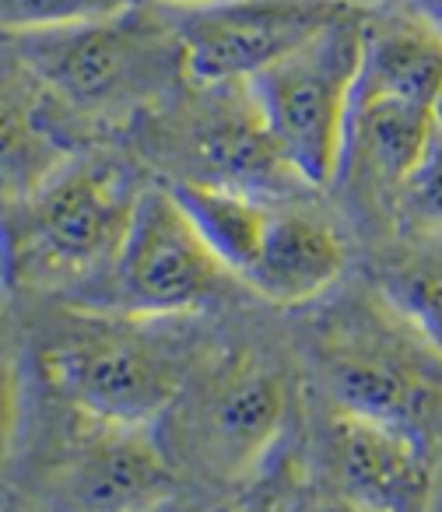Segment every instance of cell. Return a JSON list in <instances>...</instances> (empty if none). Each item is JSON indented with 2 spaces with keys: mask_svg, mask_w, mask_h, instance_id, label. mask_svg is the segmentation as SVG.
<instances>
[{
  "mask_svg": "<svg viewBox=\"0 0 442 512\" xmlns=\"http://www.w3.org/2000/svg\"><path fill=\"white\" fill-rule=\"evenodd\" d=\"M4 39L46 88L78 148L120 144L141 116L190 81L183 43L155 0L71 29Z\"/></svg>",
  "mask_w": 442,
  "mask_h": 512,
  "instance_id": "obj_1",
  "label": "cell"
},
{
  "mask_svg": "<svg viewBox=\"0 0 442 512\" xmlns=\"http://www.w3.org/2000/svg\"><path fill=\"white\" fill-rule=\"evenodd\" d=\"M211 337L207 316H127L60 302L36 362L67 411L109 425L155 428Z\"/></svg>",
  "mask_w": 442,
  "mask_h": 512,
  "instance_id": "obj_2",
  "label": "cell"
},
{
  "mask_svg": "<svg viewBox=\"0 0 442 512\" xmlns=\"http://www.w3.org/2000/svg\"><path fill=\"white\" fill-rule=\"evenodd\" d=\"M151 183L123 144L74 151L29 197L0 211L8 278L60 302L78 299L116 260Z\"/></svg>",
  "mask_w": 442,
  "mask_h": 512,
  "instance_id": "obj_3",
  "label": "cell"
},
{
  "mask_svg": "<svg viewBox=\"0 0 442 512\" xmlns=\"http://www.w3.org/2000/svg\"><path fill=\"white\" fill-rule=\"evenodd\" d=\"M155 183L221 186L271 200L316 197L281 155L246 81H186L123 134Z\"/></svg>",
  "mask_w": 442,
  "mask_h": 512,
  "instance_id": "obj_4",
  "label": "cell"
},
{
  "mask_svg": "<svg viewBox=\"0 0 442 512\" xmlns=\"http://www.w3.org/2000/svg\"><path fill=\"white\" fill-rule=\"evenodd\" d=\"M309 313V358L327 400L397 421L432 439L442 425V355L428 348L372 285L323 295Z\"/></svg>",
  "mask_w": 442,
  "mask_h": 512,
  "instance_id": "obj_5",
  "label": "cell"
},
{
  "mask_svg": "<svg viewBox=\"0 0 442 512\" xmlns=\"http://www.w3.org/2000/svg\"><path fill=\"white\" fill-rule=\"evenodd\" d=\"M292 407V369L271 344L214 334L162 421L183 460L207 481L239 484L278 449Z\"/></svg>",
  "mask_w": 442,
  "mask_h": 512,
  "instance_id": "obj_6",
  "label": "cell"
},
{
  "mask_svg": "<svg viewBox=\"0 0 442 512\" xmlns=\"http://www.w3.org/2000/svg\"><path fill=\"white\" fill-rule=\"evenodd\" d=\"M250 295L204 242L176 193L151 183L109 271L67 306L127 316H211Z\"/></svg>",
  "mask_w": 442,
  "mask_h": 512,
  "instance_id": "obj_7",
  "label": "cell"
},
{
  "mask_svg": "<svg viewBox=\"0 0 442 512\" xmlns=\"http://www.w3.org/2000/svg\"><path fill=\"white\" fill-rule=\"evenodd\" d=\"M369 4L316 32L309 43L250 78L253 99L281 155L313 190L334 186L344 130L362 67V32Z\"/></svg>",
  "mask_w": 442,
  "mask_h": 512,
  "instance_id": "obj_8",
  "label": "cell"
},
{
  "mask_svg": "<svg viewBox=\"0 0 442 512\" xmlns=\"http://www.w3.org/2000/svg\"><path fill=\"white\" fill-rule=\"evenodd\" d=\"M365 0H207L169 8L193 81H250Z\"/></svg>",
  "mask_w": 442,
  "mask_h": 512,
  "instance_id": "obj_9",
  "label": "cell"
},
{
  "mask_svg": "<svg viewBox=\"0 0 442 512\" xmlns=\"http://www.w3.org/2000/svg\"><path fill=\"white\" fill-rule=\"evenodd\" d=\"M74 421L60 460L43 481V512H155L176 498V467L155 428Z\"/></svg>",
  "mask_w": 442,
  "mask_h": 512,
  "instance_id": "obj_10",
  "label": "cell"
},
{
  "mask_svg": "<svg viewBox=\"0 0 442 512\" xmlns=\"http://www.w3.org/2000/svg\"><path fill=\"white\" fill-rule=\"evenodd\" d=\"M351 242L327 193L274 200L239 285L274 309H306L344 281Z\"/></svg>",
  "mask_w": 442,
  "mask_h": 512,
  "instance_id": "obj_11",
  "label": "cell"
},
{
  "mask_svg": "<svg viewBox=\"0 0 442 512\" xmlns=\"http://www.w3.org/2000/svg\"><path fill=\"white\" fill-rule=\"evenodd\" d=\"M432 439L372 414L330 404L327 456L337 495L390 512H425L432 491Z\"/></svg>",
  "mask_w": 442,
  "mask_h": 512,
  "instance_id": "obj_12",
  "label": "cell"
},
{
  "mask_svg": "<svg viewBox=\"0 0 442 512\" xmlns=\"http://www.w3.org/2000/svg\"><path fill=\"white\" fill-rule=\"evenodd\" d=\"M81 151L11 39L0 36V211L29 197Z\"/></svg>",
  "mask_w": 442,
  "mask_h": 512,
  "instance_id": "obj_13",
  "label": "cell"
},
{
  "mask_svg": "<svg viewBox=\"0 0 442 512\" xmlns=\"http://www.w3.org/2000/svg\"><path fill=\"white\" fill-rule=\"evenodd\" d=\"M369 285L442 355V235H390L376 242Z\"/></svg>",
  "mask_w": 442,
  "mask_h": 512,
  "instance_id": "obj_14",
  "label": "cell"
},
{
  "mask_svg": "<svg viewBox=\"0 0 442 512\" xmlns=\"http://www.w3.org/2000/svg\"><path fill=\"white\" fill-rule=\"evenodd\" d=\"M390 235H442V123L435 127L421 162L400 186Z\"/></svg>",
  "mask_w": 442,
  "mask_h": 512,
  "instance_id": "obj_15",
  "label": "cell"
},
{
  "mask_svg": "<svg viewBox=\"0 0 442 512\" xmlns=\"http://www.w3.org/2000/svg\"><path fill=\"white\" fill-rule=\"evenodd\" d=\"M137 0H0V36H36L116 15Z\"/></svg>",
  "mask_w": 442,
  "mask_h": 512,
  "instance_id": "obj_16",
  "label": "cell"
},
{
  "mask_svg": "<svg viewBox=\"0 0 442 512\" xmlns=\"http://www.w3.org/2000/svg\"><path fill=\"white\" fill-rule=\"evenodd\" d=\"M22 411H25V365L15 341L8 334H0V474L8 467L11 449L18 442Z\"/></svg>",
  "mask_w": 442,
  "mask_h": 512,
  "instance_id": "obj_17",
  "label": "cell"
},
{
  "mask_svg": "<svg viewBox=\"0 0 442 512\" xmlns=\"http://www.w3.org/2000/svg\"><path fill=\"white\" fill-rule=\"evenodd\" d=\"M292 498L295 495L281 481H264V484H253V488H246L236 502L225 505L221 512H288Z\"/></svg>",
  "mask_w": 442,
  "mask_h": 512,
  "instance_id": "obj_18",
  "label": "cell"
},
{
  "mask_svg": "<svg viewBox=\"0 0 442 512\" xmlns=\"http://www.w3.org/2000/svg\"><path fill=\"white\" fill-rule=\"evenodd\" d=\"M407 8H411L442 43V0H407Z\"/></svg>",
  "mask_w": 442,
  "mask_h": 512,
  "instance_id": "obj_19",
  "label": "cell"
},
{
  "mask_svg": "<svg viewBox=\"0 0 442 512\" xmlns=\"http://www.w3.org/2000/svg\"><path fill=\"white\" fill-rule=\"evenodd\" d=\"M313 512H390V509H376V505H365V502H355V498H327V502L313 505Z\"/></svg>",
  "mask_w": 442,
  "mask_h": 512,
  "instance_id": "obj_20",
  "label": "cell"
},
{
  "mask_svg": "<svg viewBox=\"0 0 442 512\" xmlns=\"http://www.w3.org/2000/svg\"><path fill=\"white\" fill-rule=\"evenodd\" d=\"M0 278H8V249H4V232H0Z\"/></svg>",
  "mask_w": 442,
  "mask_h": 512,
  "instance_id": "obj_21",
  "label": "cell"
},
{
  "mask_svg": "<svg viewBox=\"0 0 442 512\" xmlns=\"http://www.w3.org/2000/svg\"><path fill=\"white\" fill-rule=\"evenodd\" d=\"M288 512H313V505L302 502V498H292V505H288Z\"/></svg>",
  "mask_w": 442,
  "mask_h": 512,
  "instance_id": "obj_22",
  "label": "cell"
},
{
  "mask_svg": "<svg viewBox=\"0 0 442 512\" xmlns=\"http://www.w3.org/2000/svg\"><path fill=\"white\" fill-rule=\"evenodd\" d=\"M155 4H169V8H179V4H207V0H155ZM369 4V0H365Z\"/></svg>",
  "mask_w": 442,
  "mask_h": 512,
  "instance_id": "obj_23",
  "label": "cell"
},
{
  "mask_svg": "<svg viewBox=\"0 0 442 512\" xmlns=\"http://www.w3.org/2000/svg\"><path fill=\"white\" fill-rule=\"evenodd\" d=\"M155 512H183V509H179V505H176V498H172V502L158 505V509H155Z\"/></svg>",
  "mask_w": 442,
  "mask_h": 512,
  "instance_id": "obj_24",
  "label": "cell"
},
{
  "mask_svg": "<svg viewBox=\"0 0 442 512\" xmlns=\"http://www.w3.org/2000/svg\"><path fill=\"white\" fill-rule=\"evenodd\" d=\"M435 113H439V123H442V99H439V109H435Z\"/></svg>",
  "mask_w": 442,
  "mask_h": 512,
  "instance_id": "obj_25",
  "label": "cell"
},
{
  "mask_svg": "<svg viewBox=\"0 0 442 512\" xmlns=\"http://www.w3.org/2000/svg\"><path fill=\"white\" fill-rule=\"evenodd\" d=\"M369 4H372V0H369Z\"/></svg>",
  "mask_w": 442,
  "mask_h": 512,
  "instance_id": "obj_26",
  "label": "cell"
}]
</instances>
